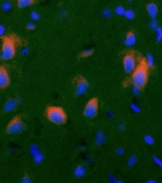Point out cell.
Returning <instances> with one entry per match:
<instances>
[{
    "label": "cell",
    "mask_w": 162,
    "mask_h": 183,
    "mask_svg": "<svg viewBox=\"0 0 162 183\" xmlns=\"http://www.w3.org/2000/svg\"><path fill=\"white\" fill-rule=\"evenodd\" d=\"M107 141L105 134L102 130H98L96 132L94 137V143L97 146H101Z\"/></svg>",
    "instance_id": "10"
},
{
    "label": "cell",
    "mask_w": 162,
    "mask_h": 183,
    "mask_svg": "<svg viewBox=\"0 0 162 183\" xmlns=\"http://www.w3.org/2000/svg\"><path fill=\"white\" fill-rule=\"evenodd\" d=\"M138 161V158L136 155H130L127 159V167H134L137 164Z\"/></svg>",
    "instance_id": "18"
},
{
    "label": "cell",
    "mask_w": 162,
    "mask_h": 183,
    "mask_svg": "<svg viewBox=\"0 0 162 183\" xmlns=\"http://www.w3.org/2000/svg\"><path fill=\"white\" fill-rule=\"evenodd\" d=\"M157 181L155 179H150L147 181V183H156Z\"/></svg>",
    "instance_id": "39"
},
{
    "label": "cell",
    "mask_w": 162,
    "mask_h": 183,
    "mask_svg": "<svg viewBox=\"0 0 162 183\" xmlns=\"http://www.w3.org/2000/svg\"><path fill=\"white\" fill-rule=\"evenodd\" d=\"M21 182L22 183H31L32 182V179L29 176H25L21 179Z\"/></svg>",
    "instance_id": "34"
},
{
    "label": "cell",
    "mask_w": 162,
    "mask_h": 183,
    "mask_svg": "<svg viewBox=\"0 0 162 183\" xmlns=\"http://www.w3.org/2000/svg\"><path fill=\"white\" fill-rule=\"evenodd\" d=\"M126 10L125 9L123 6L122 5H118V6H116V8H115L114 12L117 15L122 16H124Z\"/></svg>",
    "instance_id": "22"
},
{
    "label": "cell",
    "mask_w": 162,
    "mask_h": 183,
    "mask_svg": "<svg viewBox=\"0 0 162 183\" xmlns=\"http://www.w3.org/2000/svg\"><path fill=\"white\" fill-rule=\"evenodd\" d=\"M154 64H155V59L154 56L152 54L148 53L146 55L145 65L147 67L151 68L153 67Z\"/></svg>",
    "instance_id": "15"
},
{
    "label": "cell",
    "mask_w": 162,
    "mask_h": 183,
    "mask_svg": "<svg viewBox=\"0 0 162 183\" xmlns=\"http://www.w3.org/2000/svg\"><path fill=\"white\" fill-rule=\"evenodd\" d=\"M26 28L29 30H33L34 29H35L36 28L35 22L31 21L27 22V24H26Z\"/></svg>",
    "instance_id": "30"
},
{
    "label": "cell",
    "mask_w": 162,
    "mask_h": 183,
    "mask_svg": "<svg viewBox=\"0 0 162 183\" xmlns=\"http://www.w3.org/2000/svg\"><path fill=\"white\" fill-rule=\"evenodd\" d=\"M30 17L32 21L34 22H36L40 20V16L37 12L32 11L30 13Z\"/></svg>",
    "instance_id": "25"
},
{
    "label": "cell",
    "mask_w": 162,
    "mask_h": 183,
    "mask_svg": "<svg viewBox=\"0 0 162 183\" xmlns=\"http://www.w3.org/2000/svg\"><path fill=\"white\" fill-rule=\"evenodd\" d=\"M115 153L117 155L121 156V155H123L125 153V150L124 148L122 147H118L116 148V150L115 151Z\"/></svg>",
    "instance_id": "31"
},
{
    "label": "cell",
    "mask_w": 162,
    "mask_h": 183,
    "mask_svg": "<svg viewBox=\"0 0 162 183\" xmlns=\"http://www.w3.org/2000/svg\"><path fill=\"white\" fill-rule=\"evenodd\" d=\"M140 89H141L139 88H138V87L133 85L132 89H131L132 94L134 95V96H139V94H140Z\"/></svg>",
    "instance_id": "29"
},
{
    "label": "cell",
    "mask_w": 162,
    "mask_h": 183,
    "mask_svg": "<svg viewBox=\"0 0 162 183\" xmlns=\"http://www.w3.org/2000/svg\"><path fill=\"white\" fill-rule=\"evenodd\" d=\"M87 168L85 165H79L75 167L74 170V175L77 179H81L86 175Z\"/></svg>",
    "instance_id": "13"
},
{
    "label": "cell",
    "mask_w": 162,
    "mask_h": 183,
    "mask_svg": "<svg viewBox=\"0 0 162 183\" xmlns=\"http://www.w3.org/2000/svg\"><path fill=\"white\" fill-rule=\"evenodd\" d=\"M21 54L23 56H27L29 53V51L27 48H23L22 50H21Z\"/></svg>",
    "instance_id": "35"
},
{
    "label": "cell",
    "mask_w": 162,
    "mask_h": 183,
    "mask_svg": "<svg viewBox=\"0 0 162 183\" xmlns=\"http://www.w3.org/2000/svg\"><path fill=\"white\" fill-rule=\"evenodd\" d=\"M144 140L146 144L149 146H152L155 144V139L153 137L149 135H147L144 137Z\"/></svg>",
    "instance_id": "23"
},
{
    "label": "cell",
    "mask_w": 162,
    "mask_h": 183,
    "mask_svg": "<svg viewBox=\"0 0 162 183\" xmlns=\"http://www.w3.org/2000/svg\"><path fill=\"white\" fill-rule=\"evenodd\" d=\"M6 27L4 25L0 24V37H3L6 33Z\"/></svg>",
    "instance_id": "33"
},
{
    "label": "cell",
    "mask_w": 162,
    "mask_h": 183,
    "mask_svg": "<svg viewBox=\"0 0 162 183\" xmlns=\"http://www.w3.org/2000/svg\"><path fill=\"white\" fill-rule=\"evenodd\" d=\"M94 50L91 48H88L83 50L82 52V56L83 57H88L93 54Z\"/></svg>",
    "instance_id": "26"
},
{
    "label": "cell",
    "mask_w": 162,
    "mask_h": 183,
    "mask_svg": "<svg viewBox=\"0 0 162 183\" xmlns=\"http://www.w3.org/2000/svg\"><path fill=\"white\" fill-rule=\"evenodd\" d=\"M24 129V125L19 118H15L10 121L7 126V131L10 135L21 133Z\"/></svg>",
    "instance_id": "5"
},
{
    "label": "cell",
    "mask_w": 162,
    "mask_h": 183,
    "mask_svg": "<svg viewBox=\"0 0 162 183\" xmlns=\"http://www.w3.org/2000/svg\"><path fill=\"white\" fill-rule=\"evenodd\" d=\"M126 126L125 125V124L123 123H121L118 126V129L119 130V131H123L126 129Z\"/></svg>",
    "instance_id": "37"
},
{
    "label": "cell",
    "mask_w": 162,
    "mask_h": 183,
    "mask_svg": "<svg viewBox=\"0 0 162 183\" xmlns=\"http://www.w3.org/2000/svg\"><path fill=\"white\" fill-rule=\"evenodd\" d=\"M47 117L51 123L61 125L66 122V115L62 109L58 107H52L48 109Z\"/></svg>",
    "instance_id": "3"
},
{
    "label": "cell",
    "mask_w": 162,
    "mask_h": 183,
    "mask_svg": "<svg viewBox=\"0 0 162 183\" xmlns=\"http://www.w3.org/2000/svg\"><path fill=\"white\" fill-rule=\"evenodd\" d=\"M153 161L157 166L161 168L162 166V160L161 159L156 155H154L153 156Z\"/></svg>",
    "instance_id": "28"
},
{
    "label": "cell",
    "mask_w": 162,
    "mask_h": 183,
    "mask_svg": "<svg viewBox=\"0 0 162 183\" xmlns=\"http://www.w3.org/2000/svg\"><path fill=\"white\" fill-rule=\"evenodd\" d=\"M16 100L19 105L21 104V102H22V100L20 97H18L17 99H16Z\"/></svg>",
    "instance_id": "40"
},
{
    "label": "cell",
    "mask_w": 162,
    "mask_h": 183,
    "mask_svg": "<svg viewBox=\"0 0 162 183\" xmlns=\"http://www.w3.org/2000/svg\"><path fill=\"white\" fill-rule=\"evenodd\" d=\"M148 80V72L146 65H140L136 68L132 74L131 81L134 86L140 89L146 86Z\"/></svg>",
    "instance_id": "1"
},
{
    "label": "cell",
    "mask_w": 162,
    "mask_h": 183,
    "mask_svg": "<svg viewBox=\"0 0 162 183\" xmlns=\"http://www.w3.org/2000/svg\"><path fill=\"white\" fill-rule=\"evenodd\" d=\"M29 152L32 156L33 160L37 164H40L44 160V155L39 147L36 144H32L29 147Z\"/></svg>",
    "instance_id": "7"
},
{
    "label": "cell",
    "mask_w": 162,
    "mask_h": 183,
    "mask_svg": "<svg viewBox=\"0 0 162 183\" xmlns=\"http://www.w3.org/2000/svg\"><path fill=\"white\" fill-rule=\"evenodd\" d=\"M107 116L110 119H112V118H113L114 114L113 113L112 111H108L107 113Z\"/></svg>",
    "instance_id": "38"
},
{
    "label": "cell",
    "mask_w": 162,
    "mask_h": 183,
    "mask_svg": "<svg viewBox=\"0 0 162 183\" xmlns=\"http://www.w3.org/2000/svg\"><path fill=\"white\" fill-rule=\"evenodd\" d=\"M89 88V84L85 80H81L77 84L75 87V94L77 96H83L87 93Z\"/></svg>",
    "instance_id": "9"
},
{
    "label": "cell",
    "mask_w": 162,
    "mask_h": 183,
    "mask_svg": "<svg viewBox=\"0 0 162 183\" xmlns=\"http://www.w3.org/2000/svg\"><path fill=\"white\" fill-rule=\"evenodd\" d=\"M149 25V27L150 29L154 30L159 26L158 21L155 20V19H151V20L150 21Z\"/></svg>",
    "instance_id": "27"
},
{
    "label": "cell",
    "mask_w": 162,
    "mask_h": 183,
    "mask_svg": "<svg viewBox=\"0 0 162 183\" xmlns=\"http://www.w3.org/2000/svg\"><path fill=\"white\" fill-rule=\"evenodd\" d=\"M1 8L4 12H9L12 9V4L10 1L5 0L2 1L1 4Z\"/></svg>",
    "instance_id": "17"
},
{
    "label": "cell",
    "mask_w": 162,
    "mask_h": 183,
    "mask_svg": "<svg viewBox=\"0 0 162 183\" xmlns=\"http://www.w3.org/2000/svg\"><path fill=\"white\" fill-rule=\"evenodd\" d=\"M124 16L127 20L131 21V20H133L135 17V13L134 11L132 10H126Z\"/></svg>",
    "instance_id": "20"
},
{
    "label": "cell",
    "mask_w": 162,
    "mask_h": 183,
    "mask_svg": "<svg viewBox=\"0 0 162 183\" xmlns=\"http://www.w3.org/2000/svg\"><path fill=\"white\" fill-rule=\"evenodd\" d=\"M130 108L131 109V110L135 113H139L141 112V108L139 105H138L136 103L134 102L131 103L130 105Z\"/></svg>",
    "instance_id": "24"
},
{
    "label": "cell",
    "mask_w": 162,
    "mask_h": 183,
    "mask_svg": "<svg viewBox=\"0 0 162 183\" xmlns=\"http://www.w3.org/2000/svg\"><path fill=\"white\" fill-rule=\"evenodd\" d=\"M108 181L110 183H116L117 179L114 175L112 174H110L108 175Z\"/></svg>",
    "instance_id": "32"
},
{
    "label": "cell",
    "mask_w": 162,
    "mask_h": 183,
    "mask_svg": "<svg viewBox=\"0 0 162 183\" xmlns=\"http://www.w3.org/2000/svg\"><path fill=\"white\" fill-rule=\"evenodd\" d=\"M123 66L125 72L128 74L132 73L137 68V62L134 56L127 55L123 60Z\"/></svg>",
    "instance_id": "6"
},
{
    "label": "cell",
    "mask_w": 162,
    "mask_h": 183,
    "mask_svg": "<svg viewBox=\"0 0 162 183\" xmlns=\"http://www.w3.org/2000/svg\"><path fill=\"white\" fill-rule=\"evenodd\" d=\"M19 104L18 103L16 100L10 99L6 101L4 106V110L6 112H13L16 110Z\"/></svg>",
    "instance_id": "11"
},
{
    "label": "cell",
    "mask_w": 162,
    "mask_h": 183,
    "mask_svg": "<svg viewBox=\"0 0 162 183\" xmlns=\"http://www.w3.org/2000/svg\"><path fill=\"white\" fill-rule=\"evenodd\" d=\"M16 46L13 39L7 37L2 39L0 58L3 60L12 59L16 54Z\"/></svg>",
    "instance_id": "2"
},
{
    "label": "cell",
    "mask_w": 162,
    "mask_h": 183,
    "mask_svg": "<svg viewBox=\"0 0 162 183\" xmlns=\"http://www.w3.org/2000/svg\"><path fill=\"white\" fill-rule=\"evenodd\" d=\"M137 38L133 33H129L125 37L124 40L125 45L127 47H132L137 43Z\"/></svg>",
    "instance_id": "12"
},
{
    "label": "cell",
    "mask_w": 162,
    "mask_h": 183,
    "mask_svg": "<svg viewBox=\"0 0 162 183\" xmlns=\"http://www.w3.org/2000/svg\"><path fill=\"white\" fill-rule=\"evenodd\" d=\"M129 1H133V0H128Z\"/></svg>",
    "instance_id": "42"
},
{
    "label": "cell",
    "mask_w": 162,
    "mask_h": 183,
    "mask_svg": "<svg viewBox=\"0 0 162 183\" xmlns=\"http://www.w3.org/2000/svg\"><path fill=\"white\" fill-rule=\"evenodd\" d=\"M34 0H17L18 7L21 8H25L33 4Z\"/></svg>",
    "instance_id": "16"
},
{
    "label": "cell",
    "mask_w": 162,
    "mask_h": 183,
    "mask_svg": "<svg viewBox=\"0 0 162 183\" xmlns=\"http://www.w3.org/2000/svg\"><path fill=\"white\" fill-rule=\"evenodd\" d=\"M147 10L151 19L156 18L158 13V9L155 4L154 3L148 4L147 6Z\"/></svg>",
    "instance_id": "14"
},
{
    "label": "cell",
    "mask_w": 162,
    "mask_h": 183,
    "mask_svg": "<svg viewBox=\"0 0 162 183\" xmlns=\"http://www.w3.org/2000/svg\"><path fill=\"white\" fill-rule=\"evenodd\" d=\"M155 38L156 41L158 42H162V28L158 26V28L155 29Z\"/></svg>",
    "instance_id": "21"
},
{
    "label": "cell",
    "mask_w": 162,
    "mask_h": 183,
    "mask_svg": "<svg viewBox=\"0 0 162 183\" xmlns=\"http://www.w3.org/2000/svg\"><path fill=\"white\" fill-rule=\"evenodd\" d=\"M161 168H162V167H161Z\"/></svg>",
    "instance_id": "43"
},
{
    "label": "cell",
    "mask_w": 162,
    "mask_h": 183,
    "mask_svg": "<svg viewBox=\"0 0 162 183\" xmlns=\"http://www.w3.org/2000/svg\"><path fill=\"white\" fill-rule=\"evenodd\" d=\"M99 105L97 101L92 99L88 101L83 110V114L86 118L92 119L96 117L98 113Z\"/></svg>",
    "instance_id": "4"
},
{
    "label": "cell",
    "mask_w": 162,
    "mask_h": 183,
    "mask_svg": "<svg viewBox=\"0 0 162 183\" xmlns=\"http://www.w3.org/2000/svg\"><path fill=\"white\" fill-rule=\"evenodd\" d=\"M124 182L122 180H118L117 179V182H116V183H123Z\"/></svg>",
    "instance_id": "41"
},
{
    "label": "cell",
    "mask_w": 162,
    "mask_h": 183,
    "mask_svg": "<svg viewBox=\"0 0 162 183\" xmlns=\"http://www.w3.org/2000/svg\"><path fill=\"white\" fill-rule=\"evenodd\" d=\"M10 83L9 74L4 67H0V89L5 88Z\"/></svg>",
    "instance_id": "8"
},
{
    "label": "cell",
    "mask_w": 162,
    "mask_h": 183,
    "mask_svg": "<svg viewBox=\"0 0 162 183\" xmlns=\"http://www.w3.org/2000/svg\"><path fill=\"white\" fill-rule=\"evenodd\" d=\"M102 16L106 19H110L113 15V11L110 8H105L102 10Z\"/></svg>",
    "instance_id": "19"
},
{
    "label": "cell",
    "mask_w": 162,
    "mask_h": 183,
    "mask_svg": "<svg viewBox=\"0 0 162 183\" xmlns=\"http://www.w3.org/2000/svg\"><path fill=\"white\" fill-rule=\"evenodd\" d=\"M67 15H68V13L66 10H62L59 12V17L61 18H65L67 16Z\"/></svg>",
    "instance_id": "36"
}]
</instances>
